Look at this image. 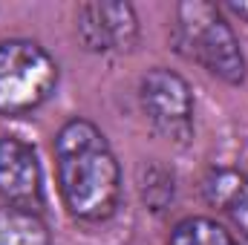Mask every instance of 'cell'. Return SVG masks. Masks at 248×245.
<instances>
[{"instance_id":"6da1fadb","label":"cell","mask_w":248,"mask_h":245,"mask_svg":"<svg viewBox=\"0 0 248 245\" xmlns=\"http://www.w3.org/2000/svg\"><path fill=\"white\" fill-rule=\"evenodd\" d=\"M58 190L69 216L104 222L122 199V168L107 136L87 119H69L55 136Z\"/></svg>"},{"instance_id":"7a4b0ae2","label":"cell","mask_w":248,"mask_h":245,"mask_svg":"<svg viewBox=\"0 0 248 245\" xmlns=\"http://www.w3.org/2000/svg\"><path fill=\"white\" fill-rule=\"evenodd\" d=\"M173 44L187 61L225 84L246 81V55L228 17L208 0H185L176 6Z\"/></svg>"},{"instance_id":"3957f363","label":"cell","mask_w":248,"mask_h":245,"mask_svg":"<svg viewBox=\"0 0 248 245\" xmlns=\"http://www.w3.org/2000/svg\"><path fill=\"white\" fill-rule=\"evenodd\" d=\"M58 63L35 41H0V116H23L52 98Z\"/></svg>"},{"instance_id":"277c9868","label":"cell","mask_w":248,"mask_h":245,"mask_svg":"<svg viewBox=\"0 0 248 245\" xmlns=\"http://www.w3.org/2000/svg\"><path fill=\"white\" fill-rule=\"evenodd\" d=\"M139 98L153 130L173 141L187 144L193 138V92L179 72L168 66H153L141 75Z\"/></svg>"},{"instance_id":"5b68a950","label":"cell","mask_w":248,"mask_h":245,"mask_svg":"<svg viewBox=\"0 0 248 245\" xmlns=\"http://www.w3.org/2000/svg\"><path fill=\"white\" fill-rule=\"evenodd\" d=\"M75 35L87 52H127L139 44L136 9L122 0H90L75 9Z\"/></svg>"},{"instance_id":"8992f818","label":"cell","mask_w":248,"mask_h":245,"mask_svg":"<svg viewBox=\"0 0 248 245\" xmlns=\"http://www.w3.org/2000/svg\"><path fill=\"white\" fill-rule=\"evenodd\" d=\"M0 199L23 211H38L44 205V173L38 153L17 136H0Z\"/></svg>"},{"instance_id":"52a82bcc","label":"cell","mask_w":248,"mask_h":245,"mask_svg":"<svg viewBox=\"0 0 248 245\" xmlns=\"http://www.w3.org/2000/svg\"><path fill=\"white\" fill-rule=\"evenodd\" d=\"M202 196L248 240V176L234 168H211L202 176Z\"/></svg>"},{"instance_id":"ba28073f","label":"cell","mask_w":248,"mask_h":245,"mask_svg":"<svg viewBox=\"0 0 248 245\" xmlns=\"http://www.w3.org/2000/svg\"><path fill=\"white\" fill-rule=\"evenodd\" d=\"M0 245H52V234L38 211L0 205Z\"/></svg>"},{"instance_id":"9c48e42d","label":"cell","mask_w":248,"mask_h":245,"mask_svg":"<svg viewBox=\"0 0 248 245\" xmlns=\"http://www.w3.org/2000/svg\"><path fill=\"white\" fill-rule=\"evenodd\" d=\"M168 245H240L234 234L208 216H185L173 225Z\"/></svg>"},{"instance_id":"30bf717a","label":"cell","mask_w":248,"mask_h":245,"mask_svg":"<svg viewBox=\"0 0 248 245\" xmlns=\"http://www.w3.org/2000/svg\"><path fill=\"white\" fill-rule=\"evenodd\" d=\"M139 190H141V199L150 211H165L170 202H173V173L156 162L144 165L139 170Z\"/></svg>"},{"instance_id":"8fae6325","label":"cell","mask_w":248,"mask_h":245,"mask_svg":"<svg viewBox=\"0 0 248 245\" xmlns=\"http://www.w3.org/2000/svg\"><path fill=\"white\" fill-rule=\"evenodd\" d=\"M228 12H234V15H240V17H246L248 20V3H237V0H231L228 6H225Z\"/></svg>"}]
</instances>
